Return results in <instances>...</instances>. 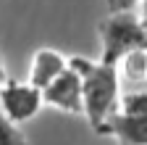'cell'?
Instances as JSON below:
<instances>
[{"label":"cell","instance_id":"9","mask_svg":"<svg viewBox=\"0 0 147 145\" xmlns=\"http://www.w3.org/2000/svg\"><path fill=\"white\" fill-rule=\"evenodd\" d=\"M0 145H29L24 129L0 114Z\"/></svg>","mask_w":147,"mask_h":145},{"label":"cell","instance_id":"10","mask_svg":"<svg viewBox=\"0 0 147 145\" xmlns=\"http://www.w3.org/2000/svg\"><path fill=\"white\" fill-rule=\"evenodd\" d=\"M142 0H105V8L108 13H129V11H134L139 8Z\"/></svg>","mask_w":147,"mask_h":145},{"label":"cell","instance_id":"6","mask_svg":"<svg viewBox=\"0 0 147 145\" xmlns=\"http://www.w3.org/2000/svg\"><path fill=\"white\" fill-rule=\"evenodd\" d=\"M108 137H116L121 145H147V116H121L116 114L105 127Z\"/></svg>","mask_w":147,"mask_h":145},{"label":"cell","instance_id":"8","mask_svg":"<svg viewBox=\"0 0 147 145\" xmlns=\"http://www.w3.org/2000/svg\"><path fill=\"white\" fill-rule=\"evenodd\" d=\"M121 116H147V90H131L118 98Z\"/></svg>","mask_w":147,"mask_h":145},{"label":"cell","instance_id":"2","mask_svg":"<svg viewBox=\"0 0 147 145\" xmlns=\"http://www.w3.org/2000/svg\"><path fill=\"white\" fill-rule=\"evenodd\" d=\"M97 34H100V63L116 66L118 58H123L126 53L147 48V34L142 29L139 16H134V11L129 13H108L105 19L97 24Z\"/></svg>","mask_w":147,"mask_h":145},{"label":"cell","instance_id":"11","mask_svg":"<svg viewBox=\"0 0 147 145\" xmlns=\"http://www.w3.org/2000/svg\"><path fill=\"white\" fill-rule=\"evenodd\" d=\"M8 77H5V66H3V61H0V84H3Z\"/></svg>","mask_w":147,"mask_h":145},{"label":"cell","instance_id":"5","mask_svg":"<svg viewBox=\"0 0 147 145\" xmlns=\"http://www.w3.org/2000/svg\"><path fill=\"white\" fill-rule=\"evenodd\" d=\"M66 69H68V58L63 53H58L55 48H40V50H34V56L29 61L26 82L32 87H37V90H45L55 77H61Z\"/></svg>","mask_w":147,"mask_h":145},{"label":"cell","instance_id":"13","mask_svg":"<svg viewBox=\"0 0 147 145\" xmlns=\"http://www.w3.org/2000/svg\"><path fill=\"white\" fill-rule=\"evenodd\" d=\"M139 21H142V29H144V34H147V16H139Z\"/></svg>","mask_w":147,"mask_h":145},{"label":"cell","instance_id":"12","mask_svg":"<svg viewBox=\"0 0 147 145\" xmlns=\"http://www.w3.org/2000/svg\"><path fill=\"white\" fill-rule=\"evenodd\" d=\"M139 11H142V16H147V0H142V3H139Z\"/></svg>","mask_w":147,"mask_h":145},{"label":"cell","instance_id":"7","mask_svg":"<svg viewBox=\"0 0 147 145\" xmlns=\"http://www.w3.org/2000/svg\"><path fill=\"white\" fill-rule=\"evenodd\" d=\"M116 74L118 79H126L131 84H144L147 82V48L131 50L116 63Z\"/></svg>","mask_w":147,"mask_h":145},{"label":"cell","instance_id":"3","mask_svg":"<svg viewBox=\"0 0 147 145\" xmlns=\"http://www.w3.org/2000/svg\"><path fill=\"white\" fill-rule=\"evenodd\" d=\"M42 90L32 87L29 82L5 79L0 84V114L8 121L21 127L24 121H32L42 111Z\"/></svg>","mask_w":147,"mask_h":145},{"label":"cell","instance_id":"4","mask_svg":"<svg viewBox=\"0 0 147 145\" xmlns=\"http://www.w3.org/2000/svg\"><path fill=\"white\" fill-rule=\"evenodd\" d=\"M42 103L50 108H58L63 114L82 116L84 106H82V79L74 69H66L61 77H55L45 90H42Z\"/></svg>","mask_w":147,"mask_h":145},{"label":"cell","instance_id":"1","mask_svg":"<svg viewBox=\"0 0 147 145\" xmlns=\"http://www.w3.org/2000/svg\"><path fill=\"white\" fill-rule=\"evenodd\" d=\"M68 69H74L82 79V106H84L82 116L97 135H105L108 121L118 114V98H121V79L116 74V66L84 56H68Z\"/></svg>","mask_w":147,"mask_h":145}]
</instances>
